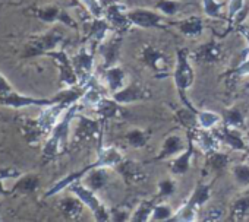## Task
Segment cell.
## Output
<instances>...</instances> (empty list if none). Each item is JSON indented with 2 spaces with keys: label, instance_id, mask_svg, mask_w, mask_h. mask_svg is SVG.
Wrapping results in <instances>:
<instances>
[{
  "label": "cell",
  "instance_id": "cell-7",
  "mask_svg": "<svg viewBox=\"0 0 249 222\" xmlns=\"http://www.w3.org/2000/svg\"><path fill=\"white\" fill-rule=\"evenodd\" d=\"M63 41V34L60 31H49L44 35L36 38L31 46L27 48V56H36V54H46L49 51L57 50L59 46Z\"/></svg>",
  "mask_w": 249,
  "mask_h": 222
},
{
  "label": "cell",
  "instance_id": "cell-42",
  "mask_svg": "<svg viewBox=\"0 0 249 222\" xmlns=\"http://www.w3.org/2000/svg\"><path fill=\"white\" fill-rule=\"evenodd\" d=\"M79 2L87 8V11L94 18H101L103 16V6L100 3V0H79Z\"/></svg>",
  "mask_w": 249,
  "mask_h": 222
},
{
  "label": "cell",
  "instance_id": "cell-37",
  "mask_svg": "<svg viewBox=\"0 0 249 222\" xmlns=\"http://www.w3.org/2000/svg\"><path fill=\"white\" fill-rule=\"evenodd\" d=\"M122 165V173L123 175L132 180V181H138L141 178H144V174H142V170L135 164V162H120Z\"/></svg>",
  "mask_w": 249,
  "mask_h": 222
},
{
  "label": "cell",
  "instance_id": "cell-3",
  "mask_svg": "<svg viewBox=\"0 0 249 222\" xmlns=\"http://www.w3.org/2000/svg\"><path fill=\"white\" fill-rule=\"evenodd\" d=\"M69 190L76 197H79V200L94 213V218L97 221H108L110 219V210L103 205V202L98 199L95 191L91 190L89 187L84 186L81 183V180H76V181L71 183Z\"/></svg>",
  "mask_w": 249,
  "mask_h": 222
},
{
  "label": "cell",
  "instance_id": "cell-30",
  "mask_svg": "<svg viewBox=\"0 0 249 222\" xmlns=\"http://www.w3.org/2000/svg\"><path fill=\"white\" fill-rule=\"evenodd\" d=\"M148 132L142 130V129H132L129 130L126 135H124V141H126V143L132 148H144L148 142Z\"/></svg>",
  "mask_w": 249,
  "mask_h": 222
},
{
  "label": "cell",
  "instance_id": "cell-43",
  "mask_svg": "<svg viewBox=\"0 0 249 222\" xmlns=\"http://www.w3.org/2000/svg\"><path fill=\"white\" fill-rule=\"evenodd\" d=\"M175 191H176V184H175L173 180L167 178V180L160 181V184H159V197H169Z\"/></svg>",
  "mask_w": 249,
  "mask_h": 222
},
{
  "label": "cell",
  "instance_id": "cell-28",
  "mask_svg": "<svg viewBox=\"0 0 249 222\" xmlns=\"http://www.w3.org/2000/svg\"><path fill=\"white\" fill-rule=\"evenodd\" d=\"M221 54V50H220V46L217 43H207L204 44L202 47H199L195 53V57L199 60V62H205V63H213L215 62Z\"/></svg>",
  "mask_w": 249,
  "mask_h": 222
},
{
  "label": "cell",
  "instance_id": "cell-46",
  "mask_svg": "<svg viewBox=\"0 0 249 222\" xmlns=\"http://www.w3.org/2000/svg\"><path fill=\"white\" fill-rule=\"evenodd\" d=\"M236 76H248L249 75V59H245L236 69H234Z\"/></svg>",
  "mask_w": 249,
  "mask_h": 222
},
{
  "label": "cell",
  "instance_id": "cell-11",
  "mask_svg": "<svg viewBox=\"0 0 249 222\" xmlns=\"http://www.w3.org/2000/svg\"><path fill=\"white\" fill-rule=\"evenodd\" d=\"M120 46H122V38L120 35H114L111 38H106L103 43L98 44V51L104 60V67H111L116 66L119 57H120Z\"/></svg>",
  "mask_w": 249,
  "mask_h": 222
},
{
  "label": "cell",
  "instance_id": "cell-8",
  "mask_svg": "<svg viewBox=\"0 0 249 222\" xmlns=\"http://www.w3.org/2000/svg\"><path fill=\"white\" fill-rule=\"evenodd\" d=\"M46 54L50 56V57H53L56 60V63L59 64V69H60V82L63 85L73 86V85L79 83V79H78V75H76V72L73 69L72 60L68 57V54L62 48L49 51Z\"/></svg>",
  "mask_w": 249,
  "mask_h": 222
},
{
  "label": "cell",
  "instance_id": "cell-27",
  "mask_svg": "<svg viewBox=\"0 0 249 222\" xmlns=\"http://www.w3.org/2000/svg\"><path fill=\"white\" fill-rule=\"evenodd\" d=\"M85 175H88L87 180H85V186L89 187V189L94 190V191L103 189V187L107 184V181H108V175H107L104 167H101V168H94V170L88 171Z\"/></svg>",
  "mask_w": 249,
  "mask_h": 222
},
{
  "label": "cell",
  "instance_id": "cell-45",
  "mask_svg": "<svg viewBox=\"0 0 249 222\" xmlns=\"http://www.w3.org/2000/svg\"><path fill=\"white\" fill-rule=\"evenodd\" d=\"M205 213H208V215H205V216H202L199 219H204V221H218L221 218V215H223V212L220 209H217V207H213V209L207 210Z\"/></svg>",
  "mask_w": 249,
  "mask_h": 222
},
{
  "label": "cell",
  "instance_id": "cell-2",
  "mask_svg": "<svg viewBox=\"0 0 249 222\" xmlns=\"http://www.w3.org/2000/svg\"><path fill=\"white\" fill-rule=\"evenodd\" d=\"M78 111V102L72 104L66 111L65 116L59 120V123L53 127V130L50 132V136L43 148V155L46 159H52L54 158L59 151H62L66 143H68V138H69V132H71V123Z\"/></svg>",
  "mask_w": 249,
  "mask_h": 222
},
{
  "label": "cell",
  "instance_id": "cell-16",
  "mask_svg": "<svg viewBox=\"0 0 249 222\" xmlns=\"http://www.w3.org/2000/svg\"><path fill=\"white\" fill-rule=\"evenodd\" d=\"M185 149H186V145H185V141L180 135H169L164 139L163 146H161L159 155L156 157V159H166V158L179 155Z\"/></svg>",
  "mask_w": 249,
  "mask_h": 222
},
{
  "label": "cell",
  "instance_id": "cell-25",
  "mask_svg": "<svg viewBox=\"0 0 249 222\" xmlns=\"http://www.w3.org/2000/svg\"><path fill=\"white\" fill-rule=\"evenodd\" d=\"M195 142L199 145V148L205 152V154H211L214 151H218L220 148V139H217L215 135L210 133V130H204V129H199L198 130V135H196V139Z\"/></svg>",
  "mask_w": 249,
  "mask_h": 222
},
{
  "label": "cell",
  "instance_id": "cell-36",
  "mask_svg": "<svg viewBox=\"0 0 249 222\" xmlns=\"http://www.w3.org/2000/svg\"><path fill=\"white\" fill-rule=\"evenodd\" d=\"M156 9L164 16H175L180 9L179 0H160L156 5Z\"/></svg>",
  "mask_w": 249,
  "mask_h": 222
},
{
  "label": "cell",
  "instance_id": "cell-18",
  "mask_svg": "<svg viewBox=\"0 0 249 222\" xmlns=\"http://www.w3.org/2000/svg\"><path fill=\"white\" fill-rule=\"evenodd\" d=\"M141 56H142L144 63L147 66H150L153 70L164 72L167 69V59H166V56L160 50H157L156 47H151V46L144 47Z\"/></svg>",
  "mask_w": 249,
  "mask_h": 222
},
{
  "label": "cell",
  "instance_id": "cell-35",
  "mask_svg": "<svg viewBox=\"0 0 249 222\" xmlns=\"http://www.w3.org/2000/svg\"><path fill=\"white\" fill-rule=\"evenodd\" d=\"M38 184L40 178L37 175H25L15 184V190L21 193H31L38 189Z\"/></svg>",
  "mask_w": 249,
  "mask_h": 222
},
{
  "label": "cell",
  "instance_id": "cell-33",
  "mask_svg": "<svg viewBox=\"0 0 249 222\" xmlns=\"http://www.w3.org/2000/svg\"><path fill=\"white\" fill-rule=\"evenodd\" d=\"M249 213V197H242L234 202L230 210V219L231 221H242Z\"/></svg>",
  "mask_w": 249,
  "mask_h": 222
},
{
  "label": "cell",
  "instance_id": "cell-32",
  "mask_svg": "<svg viewBox=\"0 0 249 222\" xmlns=\"http://www.w3.org/2000/svg\"><path fill=\"white\" fill-rule=\"evenodd\" d=\"M201 3H202V11L208 18L224 19V15H223L224 2H217V0H201Z\"/></svg>",
  "mask_w": 249,
  "mask_h": 222
},
{
  "label": "cell",
  "instance_id": "cell-47",
  "mask_svg": "<svg viewBox=\"0 0 249 222\" xmlns=\"http://www.w3.org/2000/svg\"><path fill=\"white\" fill-rule=\"evenodd\" d=\"M11 92H14V88L2 75H0V95H8Z\"/></svg>",
  "mask_w": 249,
  "mask_h": 222
},
{
  "label": "cell",
  "instance_id": "cell-17",
  "mask_svg": "<svg viewBox=\"0 0 249 222\" xmlns=\"http://www.w3.org/2000/svg\"><path fill=\"white\" fill-rule=\"evenodd\" d=\"M113 96L111 98H101V101L95 105V113L101 119H119L123 114V108L120 107Z\"/></svg>",
  "mask_w": 249,
  "mask_h": 222
},
{
  "label": "cell",
  "instance_id": "cell-4",
  "mask_svg": "<svg viewBox=\"0 0 249 222\" xmlns=\"http://www.w3.org/2000/svg\"><path fill=\"white\" fill-rule=\"evenodd\" d=\"M173 78H175L176 88H178V91L180 94V98L183 101H186L185 91L192 86L194 79H195V72H194V67H192L191 62L188 60V53L183 48L178 50V54H176V69L173 72Z\"/></svg>",
  "mask_w": 249,
  "mask_h": 222
},
{
  "label": "cell",
  "instance_id": "cell-34",
  "mask_svg": "<svg viewBox=\"0 0 249 222\" xmlns=\"http://www.w3.org/2000/svg\"><path fill=\"white\" fill-rule=\"evenodd\" d=\"M229 161H230L229 155L221 154L220 151H214V152H211L210 157H208V165H210V168H211L213 171H215V173L223 171V170L229 165Z\"/></svg>",
  "mask_w": 249,
  "mask_h": 222
},
{
  "label": "cell",
  "instance_id": "cell-1",
  "mask_svg": "<svg viewBox=\"0 0 249 222\" xmlns=\"http://www.w3.org/2000/svg\"><path fill=\"white\" fill-rule=\"evenodd\" d=\"M123 161V157L120 154V151L114 146H107V148H100L98 149V154H97V161L91 162L89 165L84 167L82 170L76 171V173H72L69 174L68 177L62 178L59 183H56L47 193L46 196L50 197V196H54L57 193H60L62 190H65L66 187H69L71 183L76 181V180H81L88 171L94 170V168H110V167H116V165H120V162Z\"/></svg>",
  "mask_w": 249,
  "mask_h": 222
},
{
  "label": "cell",
  "instance_id": "cell-6",
  "mask_svg": "<svg viewBox=\"0 0 249 222\" xmlns=\"http://www.w3.org/2000/svg\"><path fill=\"white\" fill-rule=\"evenodd\" d=\"M163 16L159 11H151V9H142L137 8L132 11H128V18L134 27L142 28V30H150V28H160L163 22Z\"/></svg>",
  "mask_w": 249,
  "mask_h": 222
},
{
  "label": "cell",
  "instance_id": "cell-48",
  "mask_svg": "<svg viewBox=\"0 0 249 222\" xmlns=\"http://www.w3.org/2000/svg\"><path fill=\"white\" fill-rule=\"evenodd\" d=\"M243 34H245V37H246V41H248V44H249V31H245Z\"/></svg>",
  "mask_w": 249,
  "mask_h": 222
},
{
  "label": "cell",
  "instance_id": "cell-31",
  "mask_svg": "<svg viewBox=\"0 0 249 222\" xmlns=\"http://www.w3.org/2000/svg\"><path fill=\"white\" fill-rule=\"evenodd\" d=\"M223 122L226 126L231 127V129H240L245 125V117L242 114V111L239 108H230L226 110L223 113Z\"/></svg>",
  "mask_w": 249,
  "mask_h": 222
},
{
  "label": "cell",
  "instance_id": "cell-9",
  "mask_svg": "<svg viewBox=\"0 0 249 222\" xmlns=\"http://www.w3.org/2000/svg\"><path fill=\"white\" fill-rule=\"evenodd\" d=\"M72 64H73V69L78 75L79 83L87 85L92 76V69H94L92 51H89L87 48H81L79 53H76V56L72 59Z\"/></svg>",
  "mask_w": 249,
  "mask_h": 222
},
{
  "label": "cell",
  "instance_id": "cell-21",
  "mask_svg": "<svg viewBox=\"0 0 249 222\" xmlns=\"http://www.w3.org/2000/svg\"><path fill=\"white\" fill-rule=\"evenodd\" d=\"M211 197V184H207V183H199L196 184V187L194 189L191 197L188 199V205L194 209H199L202 206H205V203L210 200Z\"/></svg>",
  "mask_w": 249,
  "mask_h": 222
},
{
  "label": "cell",
  "instance_id": "cell-20",
  "mask_svg": "<svg viewBox=\"0 0 249 222\" xmlns=\"http://www.w3.org/2000/svg\"><path fill=\"white\" fill-rule=\"evenodd\" d=\"M215 136L220 139V142H224L226 145H229L234 151H246L248 149L245 142H243V139L240 138V135L236 133V129L224 126L223 129L217 130Z\"/></svg>",
  "mask_w": 249,
  "mask_h": 222
},
{
  "label": "cell",
  "instance_id": "cell-13",
  "mask_svg": "<svg viewBox=\"0 0 249 222\" xmlns=\"http://www.w3.org/2000/svg\"><path fill=\"white\" fill-rule=\"evenodd\" d=\"M100 135V123L98 120L88 119L85 116L78 117V125L75 129V141L87 142L91 139H95Z\"/></svg>",
  "mask_w": 249,
  "mask_h": 222
},
{
  "label": "cell",
  "instance_id": "cell-39",
  "mask_svg": "<svg viewBox=\"0 0 249 222\" xmlns=\"http://www.w3.org/2000/svg\"><path fill=\"white\" fill-rule=\"evenodd\" d=\"M101 98H103V95L95 89V88H87L85 89V92H84V95L81 96V102L84 104V105H88V107H94L95 108V105L101 101Z\"/></svg>",
  "mask_w": 249,
  "mask_h": 222
},
{
  "label": "cell",
  "instance_id": "cell-29",
  "mask_svg": "<svg viewBox=\"0 0 249 222\" xmlns=\"http://www.w3.org/2000/svg\"><path fill=\"white\" fill-rule=\"evenodd\" d=\"M157 205V202L154 199L151 200H144L131 215V221L134 222H142V221H151V215L154 210V206Z\"/></svg>",
  "mask_w": 249,
  "mask_h": 222
},
{
  "label": "cell",
  "instance_id": "cell-15",
  "mask_svg": "<svg viewBox=\"0 0 249 222\" xmlns=\"http://www.w3.org/2000/svg\"><path fill=\"white\" fill-rule=\"evenodd\" d=\"M194 151H195V142L192 138H189V143L186 146L185 151H182L170 164V171L175 175H183L189 171L191 168V159L194 157Z\"/></svg>",
  "mask_w": 249,
  "mask_h": 222
},
{
  "label": "cell",
  "instance_id": "cell-14",
  "mask_svg": "<svg viewBox=\"0 0 249 222\" xmlns=\"http://www.w3.org/2000/svg\"><path fill=\"white\" fill-rule=\"evenodd\" d=\"M34 15H36L37 18H40L41 21L49 22V24L62 22V24H65V25H69V27L76 28L73 19H72L65 11H62V9L57 8V6H47V8H43V9H36V11H34Z\"/></svg>",
  "mask_w": 249,
  "mask_h": 222
},
{
  "label": "cell",
  "instance_id": "cell-22",
  "mask_svg": "<svg viewBox=\"0 0 249 222\" xmlns=\"http://www.w3.org/2000/svg\"><path fill=\"white\" fill-rule=\"evenodd\" d=\"M110 28H113L106 18H94V21L91 22L89 25V38L95 43V44H100L103 43L106 38H107V34L110 31Z\"/></svg>",
  "mask_w": 249,
  "mask_h": 222
},
{
  "label": "cell",
  "instance_id": "cell-23",
  "mask_svg": "<svg viewBox=\"0 0 249 222\" xmlns=\"http://www.w3.org/2000/svg\"><path fill=\"white\" fill-rule=\"evenodd\" d=\"M179 31L186 37H198L204 30V21L199 16H189L176 24Z\"/></svg>",
  "mask_w": 249,
  "mask_h": 222
},
{
  "label": "cell",
  "instance_id": "cell-40",
  "mask_svg": "<svg viewBox=\"0 0 249 222\" xmlns=\"http://www.w3.org/2000/svg\"><path fill=\"white\" fill-rule=\"evenodd\" d=\"M231 171L239 184H242V186L249 184V165L248 164H237L233 167Z\"/></svg>",
  "mask_w": 249,
  "mask_h": 222
},
{
  "label": "cell",
  "instance_id": "cell-44",
  "mask_svg": "<svg viewBox=\"0 0 249 222\" xmlns=\"http://www.w3.org/2000/svg\"><path fill=\"white\" fill-rule=\"evenodd\" d=\"M110 219L111 221H131V213L122 209H116L110 212Z\"/></svg>",
  "mask_w": 249,
  "mask_h": 222
},
{
  "label": "cell",
  "instance_id": "cell-12",
  "mask_svg": "<svg viewBox=\"0 0 249 222\" xmlns=\"http://www.w3.org/2000/svg\"><path fill=\"white\" fill-rule=\"evenodd\" d=\"M104 18L107 19V22L119 30V31H124L131 24L129 18H128V9L126 6H123L120 3H110L106 9V15Z\"/></svg>",
  "mask_w": 249,
  "mask_h": 222
},
{
  "label": "cell",
  "instance_id": "cell-38",
  "mask_svg": "<svg viewBox=\"0 0 249 222\" xmlns=\"http://www.w3.org/2000/svg\"><path fill=\"white\" fill-rule=\"evenodd\" d=\"M173 210L169 205H163V203H157L154 206L153 215H151V221H170V218L173 216Z\"/></svg>",
  "mask_w": 249,
  "mask_h": 222
},
{
  "label": "cell",
  "instance_id": "cell-19",
  "mask_svg": "<svg viewBox=\"0 0 249 222\" xmlns=\"http://www.w3.org/2000/svg\"><path fill=\"white\" fill-rule=\"evenodd\" d=\"M104 79H106V85L111 94L120 91L124 85H128L126 83V73H124V70L117 64L106 69Z\"/></svg>",
  "mask_w": 249,
  "mask_h": 222
},
{
  "label": "cell",
  "instance_id": "cell-24",
  "mask_svg": "<svg viewBox=\"0 0 249 222\" xmlns=\"http://www.w3.org/2000/svg\"><path fill=\"white\" fill-rule=\"evenodd\" d=\"M84 206L85 205L79 200V197H66V199H62V202L59 203L60 212L71 219L79 218L84 210Z\"/></svg>",
  "mask_w": 249,
  "mask_h": 222
},
{
  "label": "cell",
  "instance_id": "cell-10",
  "mask_svg": "<svg viewBox=\"0 0 249 222\" xmlns=\"http://www.w3.org/2000/svg\"><path fill=\"white\" fill-rule=\"evenodd\" d=\"M111 96L119 104H132V102H138V101H144L150 98V92L141 85H138L137 82H132V83L124 85L120 91L111 94Z\"/></svg>",
  "mask_w": 249,
  "mask_h": 222
},
{
  "label": "cell",
  "instance_id": "cell-26",
  "mask_svg": "<svg viewBox=\"0 0 249 222\" xmlns=\"http://www.w3.org/2000/svg\"><path fill=\"white\" fill-rule=\"evenodd\" d=\"M194 113L196 116V125H198V127L199 129H204V130H211L213 127H215L223 120L217 113H213V111L194 110Z\"/></svg>",
  "mask_w": 249,
  "mask_h": 222
},
{
  "label": "cell",
  "instance_id": "cell-41",
  "mask_svg": "<svg viewBox=\"0 0 249 222\" xmlns=\"http://www.w3.org/2000/svg\"><path fill=\"white\" fill-rule=\"evenodd\" d=\"M243 8H245V0H229V3H227V19H229L230 24L242 12Z\"/></svg>",
  "mask_w": 249,
  "mask_h": 222
},
{
  "label": "cell",
  "instance_id": "cell-5",
  "mask_svg": "<svg viewBox=\"0 0 249 222\" xmlns=\"http://www.w3.org/2000/svg\"><path fill=\"white\" fill-rule=\"evenodd\" d=\"M71 105L72 104L68 101H60V102H56V104H52V105H47L43 108L41 114L38 116L37 120H38L41 130L46 135H50L53 127L59 123V117L62 116V113H65Z\"/></svg>",
  "mask_w": 249,
  "mask_h": 222
}]
</instances>
